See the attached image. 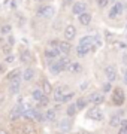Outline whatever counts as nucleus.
<instances>
[{"instance_id": "5701e85b", "label": "nucleus", "mask_w": 127, "mask_h": 134, "mask_svg": "<svg viewBox=\"0 0 127 134\" xmlns=\"http://www.w3.org/2000/svg\"><path fill=\"white\" fill-rule=\"evenodd\" d=\"M79 23L82 25H88L91 23V14H88V12H84V14L79 15Z\"/></svg>"}, {"instance_id": "49530a36", "label": "nucleus", "mask_w": 127, "mask_h": 134, "mask_svg": "<svg viewBox=\"0 0 127 134\" xmlns=\"http://www.w3.org/2000/svg\"><path fill=\"white\" fill-rule=\"evenodd\" d=\"M66 2H73V0H66Z\"/></svg>"}, {"instance_id": "f704fd0d", "label": "nucleus", "mask_w": 127, "mask_h": 134, "mask_svg": "<svg viewBox=\"0 0 127 134\" xmlns=\"http://www.w3.org/2000/svg\"><path fill=\"white\" fill-rule=\"evenodd\" d=\"M96 3H97L99 8H105V6L109 3V0H96Z\"/></svg>"}, {"instance_id": "58836bf2", "label": "nucleus", "mask_w": 127, "mask_h": 134, "mask_svg": "<svg viewBox=\"0 0 127 134\" xmlns=\"http://www.w3.org/2000/svg\"><path fill=\"white\" fill-rule=\"evenodd\" d=\"M123 81H124V83H127V69H124V72H123Z\"/></svg>"}, {"instance_id": "a878e982", "label": "nucleus", "mask_w": 127, "mask_h": 134, "mask_svg": "<svg viewBox=\"0 0 127 134\" xmlns=\"http://www.w3.org/2000/svg\"><path fill=\"white\" fill-rule=\"evenodd\" d=\"M75 104H76L78 110H84L85 107H87V104H88V100L87 98H84V97H81V98H78V100L75 101Z\"/></svg>"}, {"instance_id": "c03bdc74", "label": "nucleus", "mask_w": 127, "mask_h": 134, "mask_svg": "<svg viewBox=\"0 0 127 134\" xmlns=\"http://www.w3.org/2000/svg\"><path fill=\"white\" fill-rule=\"evenodd\" d=\"M5 72V66H3V64H0V73H3Z\"/></svg>"}, {"instance_id": "c9c22d12", "label": "nucleus", "mask_w": 127, "mask_h": 134, "mask_svg": "<svg viewBox=\"0 0 127 134\" xmlns=\"http://www.w3.org/2000/svg\"><path fill=\"white\" fill-rule=\"evenodd\" d=\"M59 39H52L51 43H49V48H59Z\"/></svg>"}, {"instance_id": "2eb2a0df", "label": "nucleus", "mask_w": 127, "mask_h": 134, "mask_svg": "<svg viewBox=\"0 0 127 134\" xmlns=\"http://www.w3.org/2000/svg\"><path fill=\"white\" fill-rule=\"evenodd\" d=\"M21 90V79L17 77L14 81H10V85H9V92L10 94H18Z\"/></svg>"}, {"instance_id": "a19ab883", "label": "nucleus", "mask_w": 127, "mask_h": 134, "mask_svg": "<svg viewBox=\"0 0 127 134\" xmlns=\"http://www.w3.org/2000/svg\"><path fill=\"white\" fill-rule=\"evenodd\" d=\"M87 86H88V82H85V83H82V85H81V88H79V90H81V91H84V90H87Z\"/></svg>"}, {"instance_id": "9d476101", "label": "nucleus", "mask_w": 127, "mask_h": 134, "mask_svg": "<svg viewBox=\"0 0 127 134\" xmlns=\"http://www.w3.org/2000/svg\"><path fill=\"white\" fill-rule=\"evenodd\" d=\"M57 128H59L60 131H63V133L70 131V130H72V121H70V118H61V119L59 121V124H57Z\"/></svg>"}, {"instance_id": "f257e3e1", "label": "nucleus", "mask_w": 127, "mask_h": 134, "mask_svg": "<svg viewBox=\"0 0 127 134\" xmlns=\"http://www.w3.org/2000/svg\"><path fill=\"white\" fill-rule=\"evenodd\" d=\"M36 15H38L39 18L49 19V18H52V16H54V8L51 5H42L40 8H38Z\"/></svg>"}, {"instance_id": "393cba45", "label": "nucleus", "mask_w": 127, "mask_h": 134, "mask_svg": "<svg viewBox=\"0 0 127 134\" xmlns=\"http://www.w3.org/2000/svg\"><path fill=\"white\" fill-rule=\"evenodd\" d=\"M12 133H14V134H24V130H23V124L15 121L14 124H12Z\"/></svg>"}, {"instance_id": "c756f323", "label": "nucleus", "mask_w": 127, "mask_h": 134, "mask_svg": "<svg viewBox=\"0 0 127 134\" xmlns=\"http://www.w3.org/2000/svg\"><path fill=\"white\" fill-rule=\"evenodd\" d=\"M10 30H12V25H10V24H5V25H2V27H0V33H2V34H9Z\"/></svg>"}, {"instance_id": "dca6fc26", "label": "nucleus", "mask_w": 127, "mask_h": 134, "mask_svg": "<svg viewBox=\"0 0 127 134\" xmlns=\"http://www.w3.org/2000/svg\"><path fill=\"white\" fill-rule=\"evenodd\" d=\"M40 90H42V92H44L45 96H48L49 92L52 91V85H51V82L48 81V79H42L40 81Z\"/></svg>"}, {"instance_id": "72a5a7b5", "label": "nucleus", "mask_w": 127, "mask_h": 134, "mask_svg": "<svg viewBox=\"0 0 127 134\" xmlns=\"http://www.w3.org/2000/svg\"><path fill=\"white\" fill-rule=\"evenodd\" d=\"M48 103H49V100H48V97L45 96L44 98H42V100H40L39 103H38V107H45V106H48Z\"/></svg>"}, {"instance_id": "37998d69", "label": "nucleus", "mask_w": 127, "mask_h": 134, "mask_svg": "<svg viewBox=\"0 0 127 134\" xmlns=\"http://www.w3.org/2000/svg\"><path fill=\"white\" fill-rule=\"evenodd\" d=\"M15 6H17V3H15V0H12V2H10V8H12V9H14Z\"/></svg>"}, {"instance_id": "6ab92c4d", "label": "nucleus", "mask_w": 127, "mask_h": 134, "mask_svg": "<svg viewBox=\"0 0 127 134\" xmlns=\"http://www.w3.org/2000/svg\"><path fill=\"white\" fill-rule=\"evenodd\" d=\"M44 118H45V121H48V122H54L55 118H57V112L54 109H48L46 112H44Z\"/></svg>"}, {"instance_id": "7c9ffc66", "label": "nucleus", "mask_w": 127, "mask_h": 134, "mask_svg": "<svg viewBox=\"0 0 127 134\" xmlns=\"http://www.w3.org/2000/svg\"><path fill=\"white\" fill-rule=\"evenodd\" d=\"M118 134H127V121H123L118 130Z\"/></svg>"}, {"instance_id": "a211bd4d", "label": "nucleus", "mask_w": 127, "mask_h": 134, "mask_svg": "<svg viewBox=\"0 0 127 134\" xmlns=\"http://www.w3.org/2000/svg\"><path fill=\"white\" fill-rule=\"evenodd\" d=\"M33 77H34V69L25 67V70L23 72V79H24L25 82H30V81H33Z\"/></svg>"}, {"instance_id": "b1692460", "label": "nucleus", "mask_w": 127, "mask_h": 134, "mask_svg": "<svg viewBox=\"0 0 127 134\" xmlns=\"http://www.w3.org/2000/svg\"><path fill=\"white\" fill-rule=\"evenodd\" d=\"M49 72L52 73V75H59V73H61V70H60V66H59V63H57V60H55V61H51V63H49Z\"/></svg>"}, {"instance_id": "c85d7f7f", "label": "nucleus", "mask_w": 127, "mask_h": 134, "mask_svg": "<svg viewBox=\"0 0 127 134\" xmlns=\"http://www.w3.org/2000/svg\"><path fill=\"white\" fill-rule=\"evenodd\" d=\"M20 75H21V72L18 70V69H15V70H12V72L8 75V79H9V81H14V79H17V77H20Z\"/></svg>"}, {"instance_id": "ddd939ff", "label": "nucleus", "mask_w": 127, "mask_h": 134, "mask_svg": "<svg viewBox=\"0 0 127 134\" xmlns=\"http://www.w3.org/2000/svg\"><path fill=\"white\" fill-rule=\"evenodd\" d=\"M85 9H87V3H84V2H76V3H73V6H72V14L81 15V14L85 12Z\"/></svg>"}, {"instance_id": "4468645a", "label": "nucleus", "mask_w": 127, "mask_h": 134, "mask_svg": "<svg viewBox=\"0 0 127 134\" xmlns=\"http://www.w3.org/2000/svg\"><path fill=\"white\" fill-rule=\"evenodd\" d=\"M66 70H67L69 73H73V75H76V73L82 72V66H81V63H78V61H70Z\"/></svg>"}, {"instance_id": "4be33fe9", "label": "nucleus", "mask_w": 127, "mask_h": 134, "mask_svg": "<svg viewBox=\"0 0 127 134\" xmlns=\"http://www.w3.org/2000/svg\"><path fill=\"white\" fill-rule=\"evenodd\" d=\"M31 97H33V100L36 101V103H39V101L45 97V94L42 92V90H40V88H34L33 91H31Z\"/></svg>"}, {"instance_id": "cd10ccee", "label": "nucleus", "mask_w": 127, "mask_h": 134, "mask_svg": "<svg viewBox=\"0 0 127 134\" xmlns=\"http://www.w3.org/2000/svg\"><path fill=\"white\" fill-rule=\"evenodd\" d=\"M33 121H38V122H44L45 118H44V113L39 112L38 109H33Z\"/></svg>"}, {"instance_id": "39448f33", "label": "nucleus", "mask_w": 127, "mask_h": 134, "mask_svg": "<svg viewBox=\"0 0 127 134\" xmlns=\"http://www.w3.org/2000/svg\"><path fill=\"white\" fill-rule=\"evenodd\" d=\"M44 54H45V58H46L49 63H51V61H55V60H59L60 55H61V54H60V51H59V48H49V46L45 49Z\"/></svg>"}, {"instance_id": "e433bc0d", "label": "nucleus", "mask_w": 127, "mask_h": 134, "mask_svg": "<svg viewBox=\"0 0 127 134\" xmlns=\"http://www.w3.org/2000/svg\"><path fill=\"white\" fill-rule=\"evenodd\" d=\"M10 48H12V46H10V45H8V43H6V45H3V54H6V55H8V54H10Z\"/></svg>"}, {"instance_id": "f03ea898", "label": "nucleus", "mask_w": 127, "mask_h": 134, "mask_svg": "<svg viewBox=\"0 0 127 134\" xmlns=\"http://www.w3.org/2000/svg\"><path fill=\"white\" fill-rule=\"evenodd\" d=\"M111 100H112V104H115V106L124 104V101H126V96H124L123 88H115V90H114Z\"/></svg>"}, {"instance_id": "aec40b11", "label": "nucleus", "mask_w": 127, "mask_h": 134, "mask_svg": "<svg viewBox=\"0 0 127 134\" xmlns=\"http://www.w3.org/2000/svg\"><path fill=\"white\" fill-rule=\"evenodd\" d=\"M57 63H59V66H60V70L63 72V70H66V69H67L70 60H69L67 55H63V57H60L59 60H57Z\"/></svg>"}, {"instance_id": "7ed1b4c3", "label": "nucleus", "mask_w": 127, "mask_h": 134, "mask_svg": "<svg viewBox=\"0 0 127 134\" xmlns=\"http://www.w3.org/2000/svg\"><path fill=\"white\" fill-rule=\"evenodd\" d=\"M69 91H70V90H69L67 85H61V86H59V88H55V90H54V101L61 103L64 96H66Z\"/></svg>"}, {"instance_id": "423d86ee", "label": "nucleus", "mask_w": 127, "mask_h": 134, "mask_svg": "<svg viewBox=\"0 0 127 134\" xmlns=\"http://www.w3.org/2000/svg\"><path fill=\"white\" fill-rule=\"evenodd\" d=\"M105 76H106V81L111 82V83L117 79L118 75H117V69H115L114 64H109V66L105 67Z\"/></svg>"}, {"instance_id": "2f4dec72", "label": "nucleus", "mask_w": 127, "mask_h": 134, "mask_svg": "<svg viewBox=\"0 0 127 134\" xmlns=\"http://www.w3.org/2000/svg\"><path fill=\"white\" fill-rule=\"evenodd\" d=\"M102 88H103V91H102V92H109L111 90H112V83L106 81L105 83H103V86H102Z\"/></svg>"}, {"instance_id": "ea45409f", "label": "nucleus", "mask_w": 127, "mask_h": 134, "mask_svg": "<svg viewBox=\"0 0 127 134\" xmlns=\"http://www.w3.org/2000/svg\"><path fill=\"white\" fill-rule=\"evenodd\" d=\"M14 60H15V58H14V55H8V58H6V61H8V63H12Z\"/></svg>"}, {"instance_id": "0eeeda50", "label": "nucleus", "mask_w": 127, "mask_h": 134, "mask_svg": "<svg viewBox=\"0 0 127 134\" xmlns=\"http://www.w3.org/2000/svg\"><path fill=\"white\" fill-rule=\"evenodd\" d=\"M96 49V46L94 45H78V48H76V55H78L79 58L85 57L87 54H90L91 51H94Z\"/></svg>"}, {"instance_id": "20e7f679", "label": "nucleus", "mask_w": 127, "mask_h": 134, "mask_svg": "<svg viewBox=\"0 0 127 134\" xmlns=\"http://www.w3.org/2000/svg\"><path fill=\"white\" fill-rule=\"evenodd\" d=\"M123 9H124V6H123V3H115V5H112L111 6V9H109V14H108V16L111 19H115V18H118L120 15L123 14Z\"/></svg>"}, {"instance_id": "1a4fd4ad", "label": "nucleus", "mask_w": 127, "mask_h": 134, "mask_svg": "<svg viewBox=\"0 0 127 134\" xmlns=\"http://www.w3.org/2000/svg\"><path fill=\"white\" fill-rule=\"evenodd\" d=\"M90 103H93L94 106H99V104H102L103 101H105V96H103V92L102 91H96V92H93L91 96L87 98Z\"/></svg>"}, {"instance_id": "bb28decb", "label": "nucleus", "mask_w": 127, "mask_h": 134, "mask_svg": "<svg viewBox=\"0 0 127 134\" xmlns=\"http://www.w3.org/2000/svg\"><path fill=\"white\" fill-rule=\"evenodd\" d=\"M76 113H78L76 104H75V103H70V104L67 106V118H72V116H75Z\"/></svg>"}, {"instance_id": "f3484780", "label": "nucleus", "mask_w": 127, "mask_h": 134, "mask_svg": "<svg viewBox=\"0 0 127 134\" xmlns=\"http://www.w3.org/2000/svg\"><path fill=\"white\" fill-rule=\"evenodd\" d=\"M70 49H72V46H70V42H67V40H61V42L59 43V51H60V54L67 55V54L70 52Z\"/></svg>"}, {"instance_id": "473e14b6", "label": "nucleus", "mask_w": 127, "mask_h": 134, "mask_svg": "<svg viewBox=\"0 0 127 134\" xmlns=\"http://www.w3.org/2000/svg\"><path fill=\"white\" fill-rule=\"evenodd\" d=\"M73 91H69L67 94H66V96H64V98H63V101H61V103H67V101H70L72 100V98H73Z\"/></svg>"}, {"instance_id": "9b49d317", "label": "nucleus", "mask_w": 127, "mask_h": 134, "mask_svg": "<svg viewBox=\"0 0 127 134\" xmlns=\"http://www.w3.org/2000/svg\"><path fill=\"white\" fill-rule=\"evenodd\" d=\"M123 118H124V112H123V110H120V112H117V113L111 118L109 125H111V127H120V125H121V122L124 121Z\"/></svg>"}, {"instance_id": "6e6552de", "label": "nucleus", "mask_w": 127, "mask_h": 134, "mask_svg": "<svg viewBox=\"0 0 127 134\" xmlns=\"http://www.w3.org/2000/svg\"><path fill=\"white\" fill-rule=\"evenodd\" d=\"M87 118L88 119H93V121H102L103 119V112L96 106V107H93V109H90L87 112Z\"/></svg>"}, {"instance_id": "a18cd8bd", "label": "nucleus", "mask_w": 127, "mask_h": 134, "mask_svg": "<svg viewBox=\"0 0 127 134\" xmlns=\"http://www.w3.org/2000/svg\"><path fill=\"white\" fill-rule=\"evenodd\" d=\"M124 63L127 64V55H124Z\"/></svg>"}, {"instance_id": "4c0bfd02", "label": "nucleus", "mask_w": 127, "mask_h": 134, "mask_svg": "<svg viewBox=\"0 0 127 134\" xmlns=\"http://www.w3.org/2000/svg\"><path fill=\"white\" fill-rule=\"evenodd\" d=\"M14 43H15V37H14V36H9V37H8V45H10V46H12Z\"/></svg>"}, {"instance_id": "f8f14e48", "label": "nucleus", "mask_w": 127, "mask_h": 134, "mask_svg": "<svg viewBox=\"0 0 127 134\" xmlns=\"http://www.w3.org/2000/svg\"><path fill=\"white\" fill-rule=\"evenodd\" d=\"M75 36H76V27L72 25V24H69L67 27L64 29V39L69 42V40H73Z\"/></svg>"}, {"instance_id": "412c9836", "label": "nucleus", "mask_w": 127, "mask_h": 134, "mask_svg": "<svg viewBox=\"0 0 127 134\" xmlns=\"http://www.w3.org/2000/svg\"><path fill=\"white\" fill-rule=\"evenodd\" d=\"M20 60L23 64H30V63L33 61V57H31V54L29 52V51H23L20 55Z\"/></svg>"}, {"instance_id": "79ce46f5", "label": "nucleus", "mask_w": 127, "mask_h": 134, "mask_svg": "<svg viewBox=\"0 0 127 134\" xmlns=\"http://www.w3.org/2000/svg\"><path fill=\"white\" fill-rule=\"evenodd\" d=\"M0 134H9V131L5 130V128H0Z\"/></svg>"}]
</instances>
